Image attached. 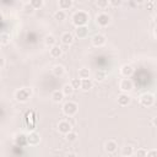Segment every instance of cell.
I'll return each instance as SVG.
<instances>
[{"instance_id":"cell-36","label":"cell","mask_w":157,"mask_h":157,"mask_svg":"<svg viewBox=\"0 0 157 157\" xmlns=\"http://www.w3.org/2000/svg\"><path fill=\"white\" fill-rule=\"evenodd\" d=\"M147 10H150V11H153V9H155V1L153 0H151V1H147Z\"/></svg>"},{"instance_id":"cell-1","label":"cell","mask_w":157,"mask_h":157,"mask_svg":"<svg viewBox=\"0 0 157 157\" xmlns=\"http://www.w3.org/2000/svg\"><path fill=\"white\" fill-rule=\"evenodd\" d=\"M71 20H72V23L74 26H86L90 21V15L88 12L83 11V10H78L76 12H74V15L71 16Z\"/></svg>"},{"instance_id":"cell-34","label":"cell","mask_w":157,"mask_h":157,"mask_svg":"<svg viewBox=\"0 0 157 157\" xmlns=\"http://www.w3.org/2000/svg\"><path fill=\"white\" fill-rule=\"evenodd\" d=\"M109 5L113 7H120L123 5V0H109Z\"/></svg>"},{"instance_id":"cell-26","label":"cell","mask_w":157,"mask_h":157,"mask_svg":"<svg viewBox=\"0 0 157 157\" xmlns=\"http://www.w3.org/2000/svg\"><path fill=\"white\" fill-rule=\"evenodd\" d=\"M15 142H16V145L25 146V145H27V139H26V136H25L23 134H20V135H17V136H16Z\"/></svg>"},{"instance_id":"cell-13","label":"cell","mask_w":157,"mask_h":157,"mask_svg":"<svg viewBox=\"0 0 157 157\" xmlns=\"http://www.w3.org/2000/svg\"><path fill=\"white\" fill-rule=\"evenodd\" d=\"M49 55H50L52 58H54V59L60 58V56L63 55V49H61V47H59L58 44L50 47V48H49Z\"/></svg>"},{"instance_id":"cell-22","label":"cell","mask_w":157,"mask_h":157,"mask_svg":"<svg viewBox=\"0 0 157 157\" xmlns=\"http://www.w3.org/2000/svg\"><path fill=\"white\" fill-rule=\"evenodd\" d=\"M61 91H63L64 96H71V94H74V92H75L74 87H72V86H71L70 83H65V85L63 86Z\"/></svg>"},{"instance_id":"cell-19","label":"cell","mask_w":157,"mask_h":157,"mask_svg":"<svg viewBox=\"0 0 157 157\" xmlns=\"http://www.w3.org/2000/svg\"><path fill=\"white\" fill-rule=\"evenodd\" d=\"M64 99V93H63V91L60 90H56V91H54L53 93H52V101L54 102V103H60L61 101Z\"/></svg>"},{"instance_id":"cell-7","label":"cell","mask_w":157,"mask_h":157,"mask_svg":"<svg viewBox=\"0 0 157 157\" xmlns=\"http://www.w3.org/2000/svg\"><path fill=\"white\" fill-rule=\"evenodd\" d=\"M105 42H107V38H105V36L102 34V33H97V34H94V36L91 38V43H92V45L96 47V48L103 47V45L105 44Z\"/></svg>"},{"instance_id":"cell-40","label":"cell","mask_w":157,"mask_h":157,"mask_svg":"<svg viewBox=\"0 0 157 157\" xmlns=\"http://www.w3.org/2000/svg\"><path fill=\"white\" fill-rule=\"evenodd\" d=\"M1 17H2V15H1V13H0V20H1Z\"/></svg>"},{"instance_id":"cell-38","label":"cell","mask_w":157,"mask_h":157,"mask_svg":"<svg viewBox=\"0 0 157 157\" xmlns=\"http://www.w3.org/2000/svg\"><path fill=\"white\" fill-rule=\"evenodd\" d=\"M134 1H135L136 4H139V5H141V4H144L146 0H134Z\"/></svg>"},{"instance_id":"cell-35","label":"cell","mask_w":157,"mask_h":157,"mask_svg":"<svg viewBox=\"0 0 157 157\" xmlns=\"http://www.w3.org/2000/svg\"><path fill=\"white\" fill-rule=\"evenodd\" d=\"M146 156L147 157H156L157 156V150H150V151H147V153H146Z\"/></svg>"},{"instance_id":"cell-30","label":"cell","mask_w":157,"mask_h":157,"mask_svg":"<svg viewBox=\"0 0 157 157\" xmlns=\"http://www.w3.org/2000/svg\"><path fill=\"white\" fill-rule=\"evenodd\" d=\"M10 43V36L7 33L0 34V45H7Z\"/></svg>"},{"instance_id":"cell-5","label":"cell","mask_w":157,"mask_h":157,"mask_svg":"<svg viewBox=\"0 0 157 157\" xmlns=\"http://www.w3.org/2000/svg\"><path fill=\"white\" fill-rule=\"evenodd\" d=\"M140 104L145 108H150L155 104V96L152 93H144L140 97Z\"/></svg>"},{"instance_id":"cell-10","label":"cell","mask_w":157,"mask_h":157,"mask_svg":"<svg viewBox=\"0 0 157 157\" xmlns=\"http://www.w3.org/2000/svg\"><path fill=\"white\" fill-rule=\"evenodd\" d=\"M74 34L78 38V39H83L88 36V28L87 26H76L74 29Z\"/></svg>"},{"instance_id":"cell-27","label":"cell","mask_w":157,"mask_h":157,"mask_svg":"<svg viewBox=\"0 0 157 157\" xmlns=\"http://www.w3.org/2000/svg\"><path fill=\"white\" fill-rule=\"evenodd\" d=\"M65 140L69 141V142H75V141L77 140V134L71 130V131H69L67 134H65Z\"/></svg>"},{"instance_id":"cell-16","label":"cell","mask_w":157,"mask_h":157,"mask_svg":"<svg viewBox=\"0 0 157 157\" xmlns=\"http://www.w3.org/2000/svg\"><path fill=\"white\" fill-rule=\"evenodd\" d=\"M58 6H59V10H63V11L70 10L72 7V0H58Z\"/></svg>"},{"instance_id":"cell-6","label":"cell","mask_w":157,"mask_h":157,"mask_svg":"<svg viewBox=\"0 0 157 157\" xmlns=\"http://www.w3.org/2000/svg\"><path fill=\"white\" fill-rule=\"evenodd\" d=\"M96 23L99 27H107L110 23V16L105 12H101L96 16Z\"/></svg>"},{"instance_id":"cell-33","label":"cell","mask_w":157,"mask_h":157,"mask_svg":"<svg viewBox=\"0 0 157 157\" xmlns=\"http://www.w3.org/2000/svg\"><path fill=\"white\" fill-rule=\"evenodd\" d=\"M134 153H135L137 157H145L146 153H147V150H145V148H137L136 151H134Z\"/></svg>"},{"instance_id":"cell-3","label":"cell","mask_w":157,"mask_h":157,"mask_svg":"<svg viewBox=\"0 0 157 157\" xmlns=\"http://www.w3.org/2000/svg\"><path fill=\"white\" fill-rule=\"evenodd\" d=\"M63 113L66 115V117H74L76 113H77V110H78V105H77V103H75V102H72V101H67V102H65L64 104H63Z\"/></svg>"},{"instance_id":"cell-11","label":"cell","mask_w":157,"mask_h":157,"mask_svg":"<svg viewBox=\"0 0 157 157\" xmlns=\"http://www.w3.org/2000/svg\"><path fill=\"white\" fill-rule=\"evenodd\" d=\"M130 102H131V97L125 92H121L117 98V103L120 107H126V105L130 104Z\"/></svg>"},{"instance_id":"cell-23","label":"cell","mask_w":157,"mask_h":157,"mask_svg":"<svg viewBox=\"0 0 157 157\" xmlns=\"http://www.w3.org/2000/svg\"><path fill=\"white\" fill-rule=\"evenodd\" d=\"M66 18V12L63 11V10H58L54 12V20L59 21V22H63L64 20Z\"/></svg>"},{"instance_id":"cell-8","label":"cell","mask_w":157,"mask_h":157,"mask_svg":"<svg viewBox=\"0 0 157 157\" xmlns=\"http://www.w3.org/2000/svg\"><path fill=\"white\" fill-rule=\"evenodd\" d=\"M71 130H72V125H71V123H69V120H60L58 123V131L60 134L65 135Z\"/></svg>"},{"instance_id":"cell-21","label":"cell","mask_w":157,"mask_h":157,"mask_svg":"<svg viewBox=\"0 0 157 157\" xmlns=\"http://www.w3.org/2000/svg\"><path fill=\"white\" fill-rule=\"evenodd\" d=\"M134 155V148L129 145H125L124 147H121V156L124 157H130Z\"/></svg>"},{"instance_id":"cell-32","label":"cell","mask_w":157,"mask_h":157,"mask_svg":"<svg viewBox=\"0 0 157 157\" xmlns=\"http://www.w3.org/2000/svg\"><path fill=\"white\" fill-rule=\"evenodd\" d=\"M70 85L74 87V90H77V88H80V86H81V78H72L71 80V82H70Z\"/></svg>"},{"instance_id":"cell-39","label":"cell","mask_w":157,"mask_h":157,"mask_svg":"<svg viewBox=\"0 0 157 157\" xmlns=\"http://www.w3.org/2000/svg\"><path fill=\"white\" fill-rule=\"evenodd\" d=\"M152 126H156V118L152 119Z\"/></svg>"},{"instance_id":"cell-31","label":"cell","mask_w":157,"mask_h":157,"mask_svg":"<svg viewBox=\"0 0 157 157\" xmlns=\"http://www.w3.org/2000/svg\"><path fill=\"white\" fill-rule=\"evenodd\" d=\"M96 5H97L98 9L104 10V9L108 7V5H109V0H97V1H96Z\"/></svg>"},{"instance_id":"cell-15","label":"cell","mask_w":157,"mask_h":157,"mask_svg":"<svg viewBox=\"0 0 157 157\" xmlns=\"http://www.w3.org/2000/svg\"><path fill=\"white\" fill-rule=\"evenodd\" d=\"M60 40H61V43H63L64 45H70V44H72V42H74V36H72V33H70V32H64V33L61 34V37H60Z\"/></svg>"},{"instance_id":"cell-2","label":"cell","mask_w":157,"mask_h":157,"mask_svg":"<svg viewBox=\"0 0 157 157\" xmlns=\"http://www.w3.org/2000/svg\"><path fill=\"white\" fill-rule=\"evenodd\" d=\"M31 97H32V90L28 88V87H22V88L17 90L15 92L16 101L17 102H21V103H26Z\"/></svg>"},{"instance_id":"cell-25","label":"cell","mask_w":157,"mask_h":157,"mask_svg":"<svg viewBox=\"0 0 157 157\" xmlns=\"http://www.w3.org/2000/svg\"><path fill=\"white\" fill-rule=\"evenodd\" d=\"M105 77H107V74H105V71H103V70H98V71L94 72V80L98 81V82L104 81Z\"/></svg>"},{"instance_id":"cell-28","label":"cell","mask_w":157,"mask_h":157,"mask_svg":"<svg viewBox=\"0 0 157 157\" xmlns=\"http://www.w3.org/2000/svg\"><path fill=\"white\" fill-rule=\"evenodd\" d=\"M29 4L32 5V7L34 10H38V9H42L43 7L44 0H29Z\"/></svg>"},{"instance_id":"cell-29","label":"cell","mask_w":157,"mask_h":157,"mask_svg":"<svg viewBox=\"0 0 157 157\" xmlns=\"http://www.w3.org/2000/svg\"><path fill=\"white\" fill-rule=\"evenodd\" d=\"M22 11H23V13H25V15H32V13L34 12V9L32 7V5H31L29 2H27V4H25V5H23Z\"/></svg>"},{"instance_id":"cell-24","label":"cell","mask_w":157,"mask_h":157,"mask_svg":"<svg viewBox=\"0 0 157 157\" xmlns=\"http://www.w3.org/2000/svg\"><path fill=\"white\" fill-rule=\"evenodd\" d=\"M77 75H78V78H88L90 77V70L87 69V67H81V69H78V71H77Z\"/></svg>"},{"instance_id":"cell-14","label":"cell","mask_w":157,"mask_h":157,"mask_svg":"<svg viewBox=\"0 0 157 157\" xmlns=\"http://www.w3.org/2000/svg\"><path fill=\"white\" fill-rule=\"evenodd\" d=\"M132 74H134V67L130 64H124L120 67V75L123 77H130Z\"/></svg>"},{"instance_id":"cell-17","label":"cell","mask_w":157,"mask_h":157,"mask_svg":"<svg viewBox=\"0 0 157 157\" xmlns=\"http://www.w3.org/2000/svg\"><path fill=\"white\" fill-rule=\"evenodd\" d=\"M52 72H53V75H54V76L60 77V76H63V75L65 74V67H64L63 65L56 64V65H54V66L52 67Z\"/></svg>"},{"instance_id":"cell-41","label":"cell","mask_w":157,"mask_h":157,"mask_svg":"<svg viewBox=\"0 0 157 157\" xmlns=\"http://www.w3.org/2000/svg\"><path fill=\"white\" fill-rule=\"evenodd\" d=\"M0 78H1V77H0Z\"/></svg>"},{"instance_id":"cell-18","label":"cell","mask_w":157,"mask_h":157,"mask_svg":"<svg viewBox=\"0 0 157 157\" xmlns=\"http://www.w3.org/2000/svg\"><path fill=\"white\" fill-rule=\"evenodd\" d=\"M92 87H93V82H92V80H91L90 77L81 80V86H80V88H81L82 91H88V90H91Z\"/></svg>"},{"instance_id":"cell-20","label":"cell","mask_w":157,"mask_h":157,"mask_svg":"<svg viewBox=\"0 0 157 157\" xmlns=\"http://www.w3.org/2000/svg\"><path fill=\"white\" fill-rule=\"evenodd\" d=\"M44 43H45L47 47L50 48V47H53V45L56 44V38H55L53 34H47L45 38H44Z\"/></svg>"},{"instance_id":"cell-9","label":"cell","mask_w":157,"mask_h":157,"mask_svg":"<svg viewBox=\"0 0 157 157\" xmlns=\"http://www.w3.org/2000/svg\"><path fill=\"white\" fill-rule=\"evenodd\" d=\"M26 139H27V145H29V146H38L40 144V136H39V134H37L34 131L29 132L26 136Z\"/></svg>"},{"instance_id":"cell-12","label":"cell","mask_w":157,"mask_h":157,"mask_svg":"<svg viewBox=\"0 0 157 157\" xmlns=\"http://www.w3.org/2000/svg\"><path fill=\"white\" fill-rule=\"evenodd\" d=\"M104 150H105V152L109 153V155L115 153L117 150H118V144H117V141H114V140H108V141L105 142V145H104Z\"/></svg>"},{"instance_id":"cell-37","label":"cell","mask_w":157,"mask_h":157,"mask_svg":"<svg viewBox=\"0 0 157 157\" xmlns=\"http://www.w3.org/2000/svg\"><path fill=\"white\" fill-rule=\"evenodd\" d=\"M5 66V59L4 58H0V69H2Z\"/></svg>"},{"instance_id":"cell-4","label":"cell","mask_w":157,"mask_h":157,"mask_svg":"<svg viewBox=\"0 0 157 157\" xmlns=\"http://www.w3.org/2000/svg\"><path fill=\"white\" fill-rule=\"evenodd\" d=\"M132 88H134V82L131 81V78L124 77V78L120 80V82H119V90H120L121 92L129 93V92L132 91Z\"/></svg>"}]
</instances>
